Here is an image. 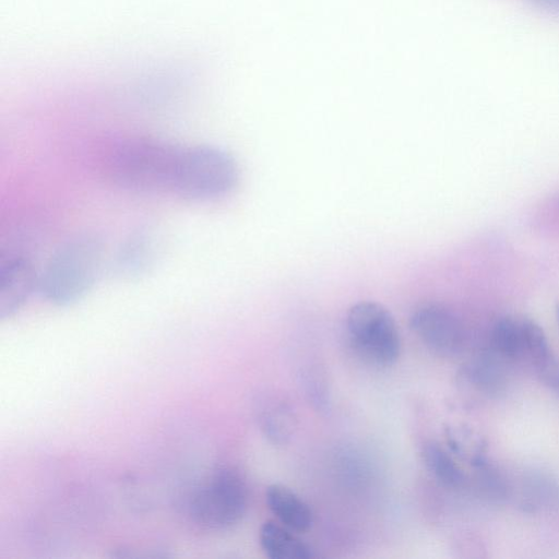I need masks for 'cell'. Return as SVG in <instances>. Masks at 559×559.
Here are the masks:
<instances>
[{
	"mask_svg": "<svg viewBox=\"0 0 559 559\" xmlns=\"http://www.w3.org/2000/svg\"><path fill=\"white\" fill-rule=\"evenodd\" d=\"M490 340V349L508 362L524 355L521 320L510 317L499 319L492 328Z\"/></svg>",
	"mask_w": 559,
	"mask_h": 559,
	"instance_id": "14",
	"label": "cell"
},
{
	"mask_svg": "<svg viewBox=\"0 0 559 559\" xmlns=\"http://www.w3.org/2000/svg\"><path fill=\"white\" fill-rule=\"evenodd\" d=\"M535 5L559 13V0H530Z\"/></svg>",
	"mask_w": 559,
	"mask_h": 559,
	"instance_id": "19",
	"label": "cell"
},
{
	"mask_svg": "<svg viewBox=\"0 0 559 559\" xmlns=\"http://www.w3.org/2000/svg\"><path fill=\"white\" fill-rule=\"evenodd\" d=\"M104 246L93 234H81L62 243L39 277V292L50 302L70 305L96 283L103 265Z\"/></svg>",
	"mask_w": 559,
	"mask_h": 559,
	"instance_id": "2",
	"label": "cell"
},
{
	"mask_svg": "<svg viewBox=\"0 0 559 559\" xmlns=\"http://www.w3.org/2000/svg\"><path fill=\"white\" fill-rule=\"evenodd\" d=\"M181 147L155 138H126L109 147L105 169L110 180L123 189L171 192Z\"/></svg>",
	"mask_w": 559,
	"mask_h": 559,
	"instance_id": "1",
	"label": "cell"
},
{
	"mask_svg": "<svg viewBox=\"0 0 559 559\" xmlns=\"http://www.w3.org/2000/svg\"><path fill=\"white\" fill-rule=\"evenodd\" d=\"M265 502L276 521L297 533H304L313 524L310 506L292 488L271 484L265 490Z\"/></svg>",
	"mask_w": 559,
	"mask_h": 559,
	"instance_id": "9",
	"label": "cell"
},
{
	"mask_svg": "<svg viewBox=\"0 0 559 559\" xmlns=\"http://www.w3.org/2000/svg\"><path fill=\"white\" fill-rule=\"evenodd\" d=\"M258 421L264 436L275 444H285L293 437L296 418L289 404L278 397L262 401Z\"/></svg>",
	"mask_w": 559,
	"mask_h": 559,
	"instance_id": "12",
	"label": "cell"
},
{
	"mask_svg": "<svg viewBox=\"0 0 559 559\" xmlns=\"http://www.w3.org/2000/svg\"><path fill=\"white\" fill-rule=\"evenodd\" d=\"M524 484L523 506L531 511L555 503L559 498V488L544 476H533Z\"/></svg>",
	"mask_w": 559,
	"mask_h": 559,
	"instance_id": "16",
	"label": "cell"
},
{
	"mask_svg": "<svg viewBox=\"0 0 559 559\" xmlns=\"http://www.w3.org/2000/svg\"><path fill=\"white\" fill-rule=\"evenodd\" d=\"M507 365L508 361L489 348L465 364L461 378L476 392L489 397L498 396L509 383Z\"/></svg>",
	"mask_w": 559,
	"mask_h": 559,
	"instance_id": "8",
	"label": "cell"
},
{
	"mask_svg": "<svg viewBox=\"0 0 559 559\" xmlns=\"http://www.w3.org/2000/svg\"><path fill=\"white\" fill-rule=\"evenodd\" d=\"M39 277L32 262L22 255H11L0 264V317L5 318L21 308L39 288Z\"/></svg>",
	"mask_w": 559,
	"mask_h": 559,
	"instance_id": "7",
	"label": "cell"
},
{
	"mask_svg": "<svg viewBox=\"0 0 559 559\" xmlns=\"http://www.w3.org/2000/svg\"><path fill=\"white\" fill-rule=\"evenodd\" d=\"M259 542L264 554L271 559H310L313 548L302 540L297 532L278 521H265L259 531Z\"/></svg>",
	"mask_w": 559,
	"mask_h": 559,
	"instance_id": "11",
	"label": "cell"
},
{
	"mask_svg": "<svg viewBox=\"0 0 559 559\" xmlns=\"http://www.w3.org/2000/svg\"><path fill=\"white\" fill-rule=\"evenodd\" d=\"M524 355L532 364L536 377L545 385L559 389V362L556 359L544 330L532 319H522Z\"/></svg>",
	"mask_w": 559,
	"mask_h": 559,
	"instance_id": "10",
	"label": "cell"
},
{
	"mask_svg": "<svg viewBox=\"0 0 559 559\" xmlns=\"http://www.w3.org/2000/svg\"><path fill=\"white\" fill-rule=\"evenodd\" d=\"M239 169L226 151L210 145L182 146L171 192L189 200H214L237 186Z\"/></svg>",
	"mask_w": 559,
	"mask_h": 559,
	"instance_id": "3",
	"label": "cell"
},
{
	"mask_svg": "<svg viewBox=\"0 0 559 559\" xmlns=\"http://www.w3.org/2000/svg\"><path fill=\"white\" fill-rule=\"evenodd\" d=\"M424 463L429 473L444 487L459 488L465 475L454 459L437 442L429 441L423 448Z\"/></svg>",
	"mask_w": 559,
	"mask_h": 559,
	"instance_id": "13",
	"label": "cell"
},
{
	"mask_svg": "<svg viewBox=\"0 0 559 559\" xmlns=\"http://www.w3.org/2000/svg\"><path fill=\"white\" fill-rule=\"evenodd\" d=\"M146 245L144 239L136 238L132 242L128 245L123 254L120 257L121 264L120 266L131 271L138 270L142 267V265L146 261Z\"/></svg>",
	"mask_w": 559,
	"mask_h": 559,
	"instance_id": "18",
	"label": "cell"
},
{
	"mask_svg": "<svg viewBox=\"0 0 559 559\" xmlns=\"http://www.w3.org/2000/svg\"><path fill=\"white\" fill-rule=\"evenodd\" d=\"M345 333L350 347L365 361L377 367L394 365L401 354L402 341L391 312L374 301H358L345 317Z\"/></svg>",
	"mask_w": 559,
	"mask_h": 559,
	"instance_id": "4",
	"label": "cell"
},
{
	"mask_svg": "<svg viewBox=\"0 0 559 559\" xmlns=\"http://www.w3.org/2000/svg\"><path fill=\"white\" fill-rule=\"evenodd\" d=\"M451 447L462 457L468 460L474 466L484 461V442L469 430H459L451 436Z\"/></svg>",
	"mask_w": 559,
	"mask_h": 559,
	"instance_id": "17",
	"label": "cell"
},
{
	"mask_svg": "<svg viewBox=\"0 0 559 559\" xmlns=\"http://www.w3.org/2000/svg\"><path fill=\"white\" fill-rule=\"evenodd\" d=\"M556 314H557V320H558V323H559V305L556 308Z\"/></svg>",
	"mask_w": 559,
	"mask_h": 559,
	"instance_id": "20",
	"label": "cell"
},
{
	"mask_svg": "<svg viewBox=\"0 0 559 559\" xmlns=\"http://www.w3.org/2000/svg\"><path fill=\"white\" fill-rule=\"evenodd\" d=\"M476 467V485L479 492L493 502H501L509 496V486L504 477L485 460Z\"/></svg>",
	"mask_w": 559,
	"mask_h": 559,
	"instance_id": "15",
	"label": "cell"
},
{
	"mask_svg": "<svg viewBox=\"0 0 559 559\" xmlns=\"http://www.w3.org/2000/svg\"><path fill=\"white\" fill-rule=\"evenodd\" d=\"M409 325L421 343L439 356H456L464 348V325L453 311L442 305L428 302L416 307Z\"/></svg>",
	"mask_w": 559,
	"mask_h": 559,
	"instance_id": "6",
	"label": "cell"
},
{
	"mask_svg": "<svg viewBox=\"0 0 559 559\" xmlns=\"http://www.w3.org/2000/svg\"><path fill=\"white\" fill-rule=\"evenodd\" d=\"M248 499V486L240 472L233 467H222L194 490L189 510L199 525L226 530L242 519Z\"/></svg>",
	"mask_w": 559,
	"mask_h": 559,
	"instance_id": "5",
	"label": "cell"
}]
</instances>
